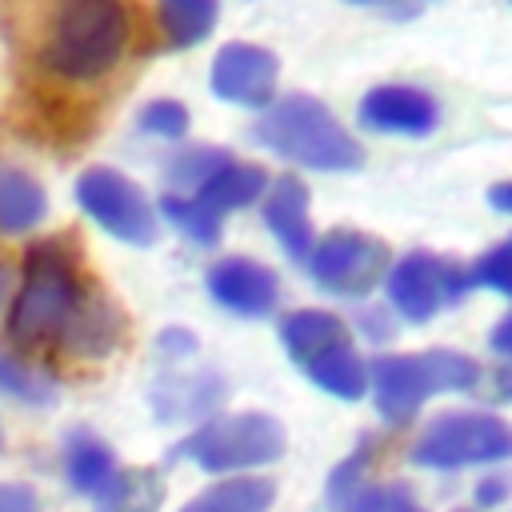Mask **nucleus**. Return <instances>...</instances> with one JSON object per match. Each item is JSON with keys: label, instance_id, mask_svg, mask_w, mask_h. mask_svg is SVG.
<instances>
[{"label": "nucleus", "instance_id": "nucleus-18", "mask_svg": "<svg viewBox=\"0 0 512 512\" xmlns=\"http://www.w3.org/2000/svg\"><path fill=\"white\" fill-rule=\"evenodd\" d=\"M264 192H268V172L260 168V164H244V160H228L216 176H208L192 196L204 204V208H212L216 216H224V212H236V208H248V204H256V200H264Z\"/></svg>", "mask_w": 512, "mask_h": 512}, {"label": "nucleus", "instance_id": "nucleus-27", "mask_svg": "<svg viewBox=\"0 0 512 512\" xmlns=\"http://www.w3.org/2000/svg\"><path fill=\"white\" fill-rule=\"evenodd\" d=\"M188 124H192L188 108H184L180 100H168V96L148 100V104L136 112V128H140L144 136H156V140H184V136H188Z\"/></svg>", "mask_w": 512, "mask_h": 512}, {"label": "nucleus", "instance_id": "nucleus-30", "mask_svg": "<svg viewBox=\"0 0 512 512\" xmlns=\"http://www.w3.org/2000/svg\"><path fill=\"white\" fill-rule=\"evenodd\" d=\"M472 496H476V504H480V508H500V504L512 496V472H500V468H496V472L480 476Z\"/></svg>", "mask_w": 512, "mask_h": 512}, {"label": "nucleus", "instance_id": "nucleus-19", "mask_svg": "<svg viewBox=\"0 0 512 512\" xmlns=\"http://www.w3.org/2000/svg\"><path fill=\"white\" fill-rule=\"evenodd\" d=\"M116 472V452L88 428H72L64 436V480L76 496H96Z\"/></svg>", "mask_w": 512, "mask_h": 512}, {"label": "nucleus", "instance_id": "nucleus-6", "mask_svg": "<svg viewBox=\"0 0 512 512\" xmlns=\"http://www.w3.org/2000/svg\"><path fill=\"white\" fill-rule=\"evenodd\" d=\"M512 460V424L492 412H444L412 444V464L456 472Z\"/></svg>", "mask_w": 512, "mask_h": 512}, {"label": "nucleus", "instance_id": "nucleus-14", "mask_svg": "<svg viewBox=\"0 0 512 512\" xmlns=\"http://www.w3.org/2000/svg\"><path fill=\"white\" fill-rule=\"evenodd\" d=\"M120 336H124L120 308H116L104 292L88 288V296L80 300L72 324L64 328V336H60L56 344H60L64 352H72V356H88V360H96V356H108V352L120 344Z\"/></svg>", "mask_w": 512, "mask_h": 512}, {"label": "nucleus", "instance_id": "nucleus-11", "mask_svg": "<svg viewBox=\"0 0 512 512\" xmlns=\"http://www.w3.org/2000/svg\"><path fill=\"white\" fill-rule=\"evenodd\" d=\"M204 284H208V296L232 316L260 320L280 304L276 272L268 264H260V260H248V256H220L208 268Z\"/></svg>", "mask_w": 512, "mask_h": 512}, {"label": "nucleus", "instance_id": "nucleus-26", "mask_svg": "<svg viewBox=\"0 0 512 512\" xmlns=\"http://www.w3.org/2000/svg\"><path fill=\"white\" fill-rule=\"evenodd\" d=\"M232 160V152L224 148H212V144H192V148H180L164 160V180L172 192L180 196H192L208 176H216L224 164Z\"/></svg>", "mask_w": 512, "mask_h": 512}, {"label": "nucleus", "instance_id": "nucleus-37", "mask_svg": "<svg viewBox=\"0 0 512 512\" xmlns=\"http://www.w3.org/2000/svg\"><path fill=\"white\" fill-rule=\"evenodd\" d=\"M8 288H12V268H8V264H0V304L8 300Z\"/></svg>", "mask_w": 512, "mask_h": 512}, {"label": "nucleus", "instance_id": "nucleus-21", "mask_svg": "<svg viewBox=\"0 0 512 512\" xmlns=\"http://www.w3.org/2000/svg\"><path fill=\"white\" fill-rule=\"evenodd\" d=\"M92 500L96 512H160L164 476L156 468H116Z\"/></svg>", "mask_w": 512, "mask_h": 512}, {"label": "nucleus", "instance_id": "nucleus-24", "mask_svg": "<svg viewBox=\"0 0 512 512\" xmlns=\"http://www.w3.org/2000/svg\"><path fill=\"white\" fill-rule=\"evenodd\" d=\"M56 376L40 364H32L20 352L0 348V396L24 404V408H48L56 400Z\"/></svg>", "mask_w": 512, "mask_h": 512}, {"label": "nucleus", "instance_id": "nucleus-12", "mask_svg": "<svg viewBox=\"0 0 512 512\" xmlns=\"http://www.w3.org/2000/svg\"><path fill=\"white\" fill-rule=\"evenodd\" d=\"M440 120L436 100L412 84H380L360 100V124L372 132L396 136H428Z\"/></svg>", "mask_w": 512, "mask_h": 512}, {"label": "nucleus", "instance_id": "nucleus-9", "mask_svg": "<svg viewBox=\"0 0 512 512\" xmlns=\"http://www.w3.org/2000/svg\"><path fill=\"white\" fill-rule=\"evenodd\" d=\"M384 288L396 316L424 324L444 304H460L472 292V280H468V268L456 260H440L432 252H408L388 268Z\"/></svg>", "mask_w": 512, "mask_h": 512}, {"label": "nucleus", "instance_id": "nucleus-20", "mask_svg": "<svg viewBox=\"0 0 512 512\" xmlns=\"http://www.w3.org/2000/svg\"><path fill=\"white\" fill-rule=\"evenodd\" d=\"M276 504V484L268 476H224L196 492L180 512H268Z\"/></svg>", "mask_w": 512, "mask_h": 512}, {"label": "nucleus", "instance_id": "nucleus-22", "mask_svg": "<svg viewBox=\"0 0 512 512\" xmlns=\"http://www.w3.org/2000/svg\"><path fill=\"white\" fill-rule=\"evenodd\" d=\"M304 376H308L320 392H328V396H336V400H360V396L368 392V364H364V356L356 352L352 340H344V344L328 348L324 356H316V360L304 368Z\"/></svg>", "mask_w": 512, "mask_h": 512}, {"label": "nucleus", "instance_id": "nucleus-8", "mask_svg": "<svg viewBox=\"0 0 512 512\" xmlns=\"http://www.w3.org/2000/svg\"><path fill=\"white\" fill-rule=\"evenodd\" d=\"M308 276L316 288L332 296H368L372 288L384 284L392 268V252L384 240L356 232V228H336L320 240H312L308 256Z\"/></svg>", "mask_w": 512, "mask_h": 512}, {"label": "nucleus", "instance_id": "nucleus-10", "mask_svg": "<svg viewBox=\"0 0 512 512\" xmlns=\"http://www.w3.org/2000/svg\"><path fill=\"white\" fill-rule=\"evenodd\" d=\"M276 80H280V60L260 48V44H224L212 60V92L228 104H244V108H268L276 96Z\"/></svg>", "mask_w": 512, "mask_h": 512}, {"label": "nucleus", "instance_id": "nucleus-34", "mask_svg": "<svg viewBox=\"0 0 512 512\" xmlns=\"http://www.w3.org/2000/svg\"><path fill=\"white\" fill-rule=\"evenodd\" d=\"M380 512H424V508L416 504V496L408 492V484L392 480V484H384V504H380Z\"/></svg>", "mask_w": 512, "mask_h": 512}, {"label": "nucleus", "instance_id": "nucleus-38", "mask_svg": "<svg viewBox=\"0 0 512 512\" xmlns=\"http://www.w3.org/2000/svg\"><path fill=\"white\" fill-rule=\"evenodd\" d=\"M352 4H372V0H352Z\"/></svg>", "mask_w": 512, "mask_h": 512}, {"label": "nucleus", "instance_id": "nucleus-1", "mask_svg": "<svg viewBox=\"0 0 512 512\" xmlns=\"http://www.w3.org/2000/svg\"><path fill=\"white\" fill-rule=\"evenodd\" d=\"M88 284L64 240H36L20 260V284L8 300V336L16 348L56 344L72 324Z\"/></svg>", "mask_w": 512, "mask_h": 512}, {"label": "nucleus", "instance_id": "nucleus-13", "mask_svg": "<svg viewBox=\"0 0 512 512\" xmlns=\"http://www.w3.org/2000/svg\"><path fill=\"white\" fill-rule=\"evenodd\" d=\"M264 224L280 240V248L292 260H304L312 248V224H308V184L296 172H284L268 180L264 192Z\"/></svg>", "mask_w": 512, "mask_h": 512}, {"label": "nucleus", "instance_id": "nucleus-2", "mask_svg": "<svg viewBox=\"0 0 512 512\" xmlns=\"http://www.w3.org/2000/svg\"><path fill=\"white\" fill-rule=\"evenodd\" d=\"M132 40L124 0H56L40 64L72 84L108 76Z\"/></svg>", "mask_w": 512, "mask_h": 512}, {"label": "nucleus", "instance_id": "nucleus-31", "mask_svg": "<svg viewBox=\"0 0 512 512\" xmlns=\"http://www.w3.org/2000/svg\"><path fill=\"white\" fill-rule=\"evenodd\" d=\"M476 388H484V396H488L492 404H512V360H504V364L480 372V384H476Z\"/></svg>", "mask_w": 512, "mask_h": 512}, {"label": "nucleus", "instance_id": "nucleus-29", "mask_svg": "<svg viewBox=\"0 0 512 512\" xmlns=\"http://www.w3.org/2000/svg\"><path fill=\"white\" fill-rule=\"evenodd\" d=\"M356 328L372 340V344H388L392 336H396V324H392V312L384 308V304H372V308H360L356 316Z\"/></svg>", "mask_w": 512, "mask_h": 512}, {"label": "nucleus", "instance_id": "nucleus-16", "mask_svg": "<svg viewBox=\"0 0 512 512\" xmlns=\"http://www.w3.org/2000/svg\"><path fill=\"white\" fill-rule=\"evenodd\" d=\"M48 216L44 184L16 164H0V236H28Z\"/></svg>", "mask_w": 512, "mask_h": 512}, {"label": "nucleus", "instance_id": "nucleus-3", "mask_svg": "<svg viewBox=\"0 0 512 512\" xmlns=\"http://www.w3.org/2000/svg\"><path fill=\"white\" fill-rule=\"evenodd\" d=\"M252 140L292 164L320 172H348L360 168L364 160L360 140L332 116V108L304 92H288L272 100L264 116L252 124Z\"/></svg>", "mask_w": 512, "mask_h": 512}, {"label": "nucleus", "instance_id": "nucleus-4", "mask_svg": "<svg viewBox=\"0 0 512 512\" xmlns=\"http://www.w3.org/2000/svg\"><path fill=\"white\" fill-rule=\"evenodd\" d=\"M480 364L456 348H428L420 356H396L380 352L368 364V392L376 400V412L384 424L404 428L416 420L428 396L436 392H472L480 384Z\"/></svg>", "mask_w": 512, "mask_h": 512}, {"label": "nucleus", "instance_id": "nucleus-7", "mask_svg": "<svg viewBox=\"0 0 512 512\" xmlns=\"http://www.w3.org/2000/svg\"><path fill=\"white\" fill-rule=\"evenodd\" d=\"M80 212L104 228L112 240L120 244H132V248H148L156 244L160 236V216H156V204L144 196V188L136 180H128L120 168H108V164H92L76 176V188H72Z\"/></svg>", "mask_w": 512, "mask_h": 512}, {"label": "nucleus", "instance_id": "nucleus-5", "mask_svg": "<svg viewBox=\"0 0 512 512\" xmlns=\"http://www.w3.org/2000/svg\"><path fill=\"white\" fill-rule=\"evenodd\" d=\"M284 456V428L268 412H232L212 416L196 432H188L172 460H188L212 476H248Z\"/></svg>", "mask_w": 512, "mask_h": 512}, {"label": "nucleus", "instance_id": "nucleus-32", "mask_svg": "<svg viewBox=\"0 0 512 512\" xmlns=\"http://www.w3.org/2000/svg\"><path fill=\"white\" fill-rule=\"evenodd\" d=\"M0 512H40V496L32 484L4 480L0 484Z\"/></svg>", "mask_w": 512, "mask_h": 512}, {"label": "nucleus", "instance_id": "nucleus-25", "mask_svg": "<svg viewBox=\"0 0 512 512\" xmlns=\"http://www.w3.org/2000/svg\"><path fill=\"white\" fill-rule=\"evenodd\" d=\"M156 216H164L184 240L200 244V248H212L220 240V220L212 208H204L196 196H180V192H164L160 204H156Z\"/></svg>", "mask_w": 512, "mask_h": 512}, {"label": "nucleus", "instance_id": "nucleus-28", "mask_svg": "<svg viewBox=\"0 0 512 512\" xmlns=\"http://www.w3.org/2000/svg\"><path fill=\"white\" fill-rule=\"evenodd\" d=\"M468 280H472V288H492V292H500V296L512 300V236L500 240L496 248H488L468 268Z\"/></svg>", "mask_w": 512, "mask_h": 512}, {"label": "nucleus", "instance_id": "nucleus-36", "mask_svg": "<svg viewBox=\"0 0 512 512\" xmlns=\"http://www.w3.org/2000/svg\"><path fill=\"white\" fill-rule=\"evenodd\" d=\"M488 204H492L496 212H508V216H512V180L492 184V188H488Z\"/></svg>", "mask_w": 512, "mask_h": 512}, {"label": "nucleus", "instance_id": "nucleus-35", "mask_svg": "<svg viewBox=\"0 0 512 512\" xmlns=\"http://www.w3.org/2000/svg\"><path fill=\"white\" fill-rule=\"evenodd\" d=\"M488 348H492L500 360H512V312L496 320V328H492V336H488Z\"/></svg>", "mask_w": 512, "mask_h": 512}, {"label": "nucleus", "instance_id": "nucleus-23", "mask_svg": "<svg viewBox=\"0 0 512 512\" xmlns=\"http://www.w3.org/2000/svg\"><path fill=\"white\" fill-rule=\"evenodd\" d=\"M220 0H156V24L168 48H196L216 28Z\"/></svg>", "mask_w": 512, "mask_h": 512}, {"label": "nucleus", "instance_id": "nucleus-33", "mask_svg": "<svg viewBox=\"0 0 512 512\" xmlns=\"http://www.w3.org/2000/svg\"><path fill=\"white\" fill-rule=\"evenodd\" d=\"M156 352L168 356V360H184V356L196 352V336H192L188 328H164V332L156 336Z\"/></svg>", "mask_w": 512, "mask_h": 512}, {"label": "nucleus", "instance_id": "nucleus-15", "mask_svg": "<svg viewBox=\"0 0 512 512\" xmlns=\"http://www.w3.org/2000/svg\"><path fill=\"white\" fill-rule=\"evenodd\" d=\"M344 340H352L348 324L324 308H296L280 320V344L296 368H308L316 356H324L328 348H336Z\"/></svg>", "mask_w": 512, "mask_h": 512}, {"label": "nucleus", "instance_id": "nucleus-17", "mask_svg": "<svg viewBox=\"0 0 512 512\" xmlns=\"http://www.w3.org/2000/svg\"><path fill=\"white\" fill-rule=\"evenodd\" d=\"M224 400V380L212 372H196V376H164L152 388V412L160 420H196L208 416L216 404Z\"/></svg>", "mask_w": 512, "mask_h": 512}]
</instances>
